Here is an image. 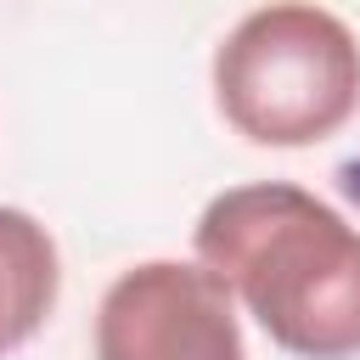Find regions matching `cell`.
I'll list each match as a JSON object with an SVG mask.
<instances>
[{
	"mask_svg": "<svg viewBox=\"0 0 360 360\" xmlns=\"http://www.w3.org/2000/svg\"><path fill=\"white\" fill-rule=\"evenodd\" d=\"M191 248L292 360L360 354V225L315 191L231 186L197 214Z\"/></svg>",
	"mask_w": 360,
	"mask_h": 360,
	"instance_id": "cell-1",
	"label": "cell"
},
{
	"mask_svg": "<svg viewBox=\"0 0 360 360\" xmlns=\"http://www.w3.org/2000/svg\"><path fill=\"white\" fill-rule=\"evenodd\" d=\"M214 107L253 146H321L360 112V39L315 0L253 6L214 51Z\"/></svg>",
	"mask_w": 360,
	"mask_h": 360,
	"instance_id": "cell-2",
	"label": "cell"
},
{
	"mask_svg": "<svg viewBox=\"0 0 360 360\" xmlns=\"http://www.w3.org/2000/svg\"><path fill=\"white\" fill-rule=\"evenodd\" d=\"M96 360H248L236 298L202 259L129 264L101 292Z\"/></svg>",
	"mask_w": 360,
	"mask_h": 360,
	"instance_id": "cell-3",
	"label": "cell"
},
{
	"mask_svg": "<svg viewBox=\"0 0 360 360\" xmlns=\"http://www.w3.org/2000/svg\"><path fill=\"white\" fill-rule=\"evenodd\" d=\"M56 298H62L56 236L34 214L0 202V354L22 349L51 321Z\"/></svg>",
	"mask_w": 360,
	"mask_h": 360,
	"instance_id": "cell-4",
	"label": "cell"
}]
</instances>
